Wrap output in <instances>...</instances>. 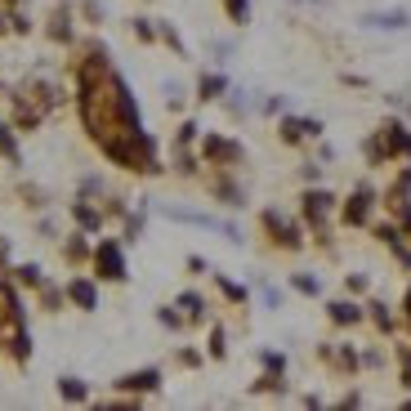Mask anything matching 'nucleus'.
<instances>
[{
	"label": "nucleus",
	"mask_w": 411,
	"mask_h": 411,
	"mask_svg": "<svg viewBox=\"0 0 411 411\" xmlns=\"http://www.w3.org/2000/svg\"><path fill=\"white\" fill-rule=\"evenodd\" d=\"M76 220H81V224H86V228H99V215H94V210H90V206H76Z\"/></svg>",
	"instance_id": "nucleus-20"
},
{
	"label": "nucleus",
	"mask_w": 411,
	"mask_h": 411,
	"mask_svg": "<svg viewBox=\"0 0 411 411\" xmlns=\"http://www.w3.org/2000/svg\"><path fill=\"white\" fill-rule=\"evenodd\" d=\"M0 349H5L9 358H18V362H27V353H32L22 304H18V291L9 282H0Z\"/></svg>",
	"instance_id": "nucleus-2"
},
{
	"label": "nucleus",
	"mask_w": 411,
	"mask_h": 411,
	"mask_svg": "<svg viewBox=\"0 0 411 411\" xmlns=\"http://www.w3.org/2000/svg\"><path fill=\"white\" fill-rule=\"evenodd\" d=\"M156 384H161V371L148 367V371H135V376L116 380V389H156Z\"/></svg>",
	"instance_id": "nucleus-9"
},
{
	"label": "nucleus",
	"mask_w": 411,
	"mask_h": 411,
	"mask_svg": "<svg viewBox=\"0 0 411 411\" xmlns=\"http://www.w3.org/2000/svg\"><path fill=\"white\" fill-rule=\"evenodd\" d=\"M206 156H210V161H237L241 148L228 143V139H206Z\"/></svg>",
	"instance_id": "nucleus-10"
},
{
	"label": "nucleus",
	"mask_w": 411,
	"mask_h": 411,
	"mask_svg": "<svg viewBox=\"0 0 411 411\" xmlns=\"http://www.w3.org/2000/svg\"><path fill=\"white\" fill-rule=\"evenodd\" d=\"M367 210H371V188H358L344 206V224H367Z\"/></svg>",
	"instance_id": "nucleus-5"
},
{
	"label": "nucleus",
	"mask_w": 411,
	"mask_h": 411,
	"mask_svg": "<svg viewBox=\"0 0 411 411\" xmlns=\"http://www.w3.org/2000/svg\"><path fill=\"white\" fill-rule=\"evenodd\" d=\"M295 291H304V295H318V277H295Z\"/></svg>",
	"instance_id": "nucleus-22"
},
{
	"label": "nucleus",
	"mask_w": 411,
	"mask_h": 411,
	"mask_svg": "<svg viewBox=\"0 0 411 411\" xmlns=\"http://www.w3.org/2000/svg\"><path fill=\"white\" fill-rule=\"evenodd\" d=\"M331 206H335L331 192H309V197H304V215L313 220V228H322V220H326V210H331Z\"/></svg>",
	"instance_id": "nucleus-7"
},
{
	"label": "nucleus",
	"mask_w": 411,
	"mask_h": 411,
	"mask_svg": "<svg viewBox=\"0 0 411 411\" xmlns=\"http://www.w3.org/2000/svg\"><path fill=\"white\" fill-rule=\"evenodd\" d=\"M58 393H63V398H72V403H86V384H81L76 376H63V380H58Z\"/></svg>",
	"instance_id": "nucleus-13"
},
{
	"label": "nucleus",
	"mask_w": 411,
	"mask_h": 411,
	"mask_svg": "<svg viewBox=\"0 0 411 411\" xmlns=\"http://www.w3.org/2000/svg\"><path fill=\"white\" fill-rule=\"evenodd\" d=\"M403 309H407V322H411V291H407V299H403Z\"/></svg>",
	"instance_id": "nucleus-26"
},
{
	"label": "nucleus",
	"mask_w": 411,
	"mask_h": 411,
	"mask_svg": "<svg viewBox=\"0 0 411 411\" xmlns=\"http://www.w3.org/2000/svg\"><path fill=\"white\" fill-rule=\"evenodd\" d=\"M0 156L18 161V143H14V135H9V126H5V121H0Z\"/></svg>",
	"instance_id": "nucleus-15"
},
{
	"label": "nucleus",
	"mask_w": 411,
	"mask_h": 411,
	"mask_svg": "<svg viewBox=\"0 0 411 411\" xmlns=\"http://www.w3.org/2000/svg\"><path fill=\"white\" fill-rule=\"evenodd\" d=\"M210 353H215V358H224V331H220V326L210 331Z\"/></svg>",
	"instance_id": "nucleus-23"
},
{
	"label": "nucleus",
	"mask_w": 411,
	"mask_h": 411,
	"mask_svg": "<svg viewBox=\"0 0 411 411\" xmlns=\"http://www.w3.org/2000/svg\"><path fill=\"white\" fill-rule=\"evenodd\" d=\"M224 9H228V18H233V22L250 18V0H224Z\"/></svg>",
	"instance_id": "nucleus-16"
},
{
	"label": "nucleus",
	"mask_w": 411,
	"mask_h": 411,
	"mask_svg": "<svg viewBox=\"0 0 411 411\" xmlns=\"http://www.w3.org/2000/svg\"><path fill=\"white\" fill-rule=\"evenodd\" d=\"M94 273L107 277V282H121V277H126V255H121L116 241H99V250H94Z\"/></svg>",
	"instance_id": "nucleus-3"
},
{
	"label": "nucleus",
	"mask_w": 411,
	"mask_h": 411,
	"mask_svg": "<svg viewBox=\"0 0 411 411\" xmlns=\"http://www.w3.org/2000/svg\"><path fill=\"white\" fill-rule=\"evenodd\" d=\"M166 220H179V224H197V228H220L215 215H201V210H179V206H161Z\"/></svg>",
	"instance_id": "nucleus-6"
},
{
	"label": "nucleus",
	"mask_w": 411,
	"mask_h": 411,
	"mask_svg": "<svg viewBox=\"0 0 411 411\" xmlns=\"http://www.w3.org/2000/svg\"><path fill=\"white\" fill-rule=\"evenodd\" d=\"M5 260H9V241L0 237V264H5Z\"/></svg>",
	"instance_id": "nucleus-25"
},
{
	"label": "nucleus",
	"mask_w": 411,
	"mask_h": 411,
	"mask_svg": "<svg viewBox=\"0 0 411 411\" xmlns=\"http://www.w3.org/2000/svg\"><path fill=\"white\" fill-rule=\"evenodd\" d=\"M224 86H228L224 76H201V99H206V103H210V99H220Z\"/></svg>",
	"instance_id": "nucleus-14"
},
{
	"label": "nucleus",
	"mask_w": 411,
	"mask_h": 411,
	"mask_svg": "<svg viewBox=\"0 0 411 411\" xmlns=\"http://www.w3.org/2000/svg\"><path fill=\"white\" fill-rule=\"evenodd\" d=\"M67 299H72V304H76V309H99V291H94V282H86V277H72V282H67Z\"/></svg>",
	"instance_id": "nucleus-4"
},
{
	"label": "nucleus",
	"mask_w": 411,
	"mask_h": 411,
	"mask_svg": "<svg viewBox=\"0 0 411 411\" xmlns=\"http://www.w3.org/2000/svg\"><path fill=\"white\" fill-rule=\"evenodd\" d=\"M18 282H22V286H41V269H36V264H22V269H18Z\"/></svg>",
	"instance_id": "nucleus-18"
},
{
	"label": "nucleus",
	"mask_w": 411,
	"mask_h": 411,
	"mask_svg": "<svg viewBox=\"0 0 411 411\" xmlns=\"http://www.w3.org/2000/svg\"><path fill=\"white\" fill-rule=\"evenodd\" d=\"M54 41H72V32H67V14H63V9H58V14H54Z\"/></svg>",
	"instance_id": "nucleus-19"
},
{
	"label": "nucleus",
	"mask_w": 411,
	"mask_h": 411,
	"mask_svg": "<svg viewBox=\"0 0 411 411\" xmlns=\"http://www.w3.org/2000/svg\"><path fill=\"white\" fill-rule=\"evenodd\" d=\"M179 309H184L188 318H201V295H192V291H188V295H179Z\"/></svg>",
	"instance_id": "nucleus-17"
},
{
	"label": "nucleus",
	"mask_w": 411,
	"mask_h": 411,
	"mask_svg": "<svg viewBox=\"0 0 411 411\" xmlns=\"http://www.w3.org/2000/svg\"><path fill=\"white\" fill-rule=\"evenodd\" d=\"M81 255H86V241L72 237V241H67V260H81Z\"/></svg>",
	"instance_id": "nucleus-24"
},
{
	"label": "nucleus",
	"mask_w": 411,
	"mask_h": 411,
	"mask_svg": "<svg viewBox=\"0 0 411 411\" xmlns=\"http://www.w3.org/2000/svg\"><path fill=\"white\" fill-rule=\"evenodd\" d=\"M81 116H86L90 135L99 139V148L112 156V161H121L126 170H143V175L156 170V148H152V139L143 135L135 94H130V86L107 67L99 45H94L90 58L81 63Z\"/></svg>",
	"instance_id": "nucleus-1"
},
{
	"label": "nucleus",
	"mask_w": 411,
	"mask_h": 411,
	"mask_svg": "<svg viewBox=\"0 0 411 411\" xmlns=\"http://www.w3.org/2000/svg\"><path fill=\"white\" fill-rule=\"evenodd\" d=\"M331 318L340 322V326H349V322H358V318H362V309H358V304H349V299H335V304H331Z\"/></svg>",
	"instance_id": "nucleus-12"
},
{
	"label": "nucleus",
	"mask_w": 411,
	"mask_h": 411,
	"mask_svg": "<svg viewBox=\"0 0 411 411\" xmlns=\"http://www.w3.org/2000/svg\"><path fill=\"white\" fill-rule=\"evenodd\" d=\"M220 286H224V295H228V299H246V291H241L237 282H228V277H220Z\"/></svg>",
	"instance_id": "nucleus-21"
},
{
	"label": "nucleus",
	"mask_w": 411,
	"mask_h": 411,
	"mask_svg": "<svg viewBox=\"0 0 411 411\" xmlns=\"http://www.w3.org/2000/svg\"><path fill=\"white\" fill-rule=\"evenodd\" d=\"M264 224L273 228V237L282 241V246H299V228H295V224H286L277 210H269V215H264Z\"/></svg>",
	"instance_id": "nucleus-8"
},
{
	"label": "nucleus",
	"mask_w": 411,
	"mask_h": 411,
	"mask_svg": "<svg viewBox=\"0 0 411 411\" xmlns=\"http://www.w3.org/2000/svg\"><path fill=\"white\" fill-rule=\"evenodd\" d=\"M362 22H371V27H407V14L403 9H384V14H367Z\"/></svg>",
	"instance_id": "nucleus-11"
}]
</instances>
